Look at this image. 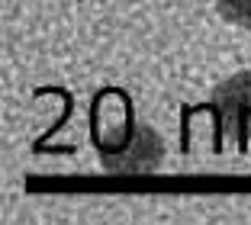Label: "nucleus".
Here are the masks:
<instances>
[{
  "label": "nucleus",
  "instance_id": "nucleus-1",
  "mask_svg": "<svg viewBox=\"0 0 251 225\" xmlns=\"http://www.w3.org/2000/svg\"><path fill=\"white\" fill-rule=\"evenodd\" d=\"M209 109L219 116V129L235 138L238 148H248L251 138V71H238L213 90Z\"/></svg>",
  "mask_w": 251,
  "mask_h": 225
},
{
  "label": "nucleus",
  "instance_id": "nucleus-2",
  "mask_svg": "<svg viewBox=\"0 0 251 225\" xmlns=\"http://www.w3.org/2000/svg\"><path fill=\"white\" fill-rule=\"evenodd\" d=\"M216 10L229 23H235L242 29H251V0H216Z\"/></svg>",
  "mask_w": 251,
  "mask_h": 225
}]
</instances>
